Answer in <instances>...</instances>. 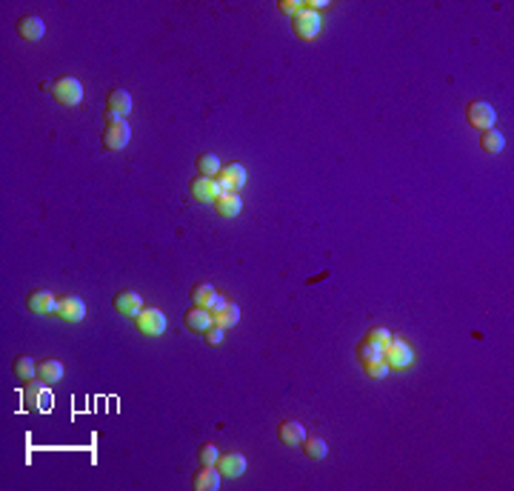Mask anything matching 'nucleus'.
I'll use <instances>...</instances> for the list:
<instances>
[{
    "label": "nucleus",
    "mask_w": 514,
    "mask_h": 491,
    "mask_svg": "<svg viewBox=\"0 0 514 491\" xmlns=\"http://www.w3.org/2000/svg\"><path fill=\"white\" fill-rule=\"evenodd\" d=\"M100 140H103V149L120 152V149L128 146V140H132V126H128L123 117H109L106 129L100 131Z\"/></svg>",
    "instance_id": "1"
},
{
    "label": "nucleus",
    "mask_w": 514,
    "mask_h": 491,
    "mask_svg": "<svg viewBox=\"0 0 514 491\" xmlns=\"http://www.w3.org/2000/svg\"><path fill=\"white\" fill-rule=\"evenodd\" d=\"M52 95L60 106H80L83 103V83L72 74L52 80Z\"/></svg>",
    "instance_id": "2"
},
{
    "label": "nucleus",
    "mask_w": 514,
    "mask_h": 491,
    "mask_svg": "<svg viewBox=\"0 0 514 491\" xmlns=\"http://www.w3.org/2000/svg\"><path fill=\"white\" fill-rule=\"evenodd\" d=\"M383 360L389 363V369L403 372V369H409L414 363V351H411V346L406 340L395 337V340H389V343L383 346Z\"/></svg>",
    "instance_id": "3"
},
{
    "label": "nucleus",
    "mask_w": 514,
    "mask_h": 491,
    "mask_svg": "<svg viewBox=\"0 0 514 491\" xmlns=\"http://www.w3.org/2000/svg\"><path fill=\"white\" fill-rule=\"evenodd\" d=\"M466 120H468V126H475V129L486 131V129H494L497 112H494V106H492L489 100H471V103L466 106Z\"/></svg>",
    "instance_id": "4"
},
{
    "label": "nucleus",
    "mask_w": 514,
    "mask_h": 491,
    "mask_svg": "<svg viewBox=\"0 0 514 491\" xmlns=\"http://www.w3.org/2000/svg\"><path fill=\"white\" fill-rule=\"evenodd\" d=\"M320 26H323V18L312 9H303L291 18V32L300 37V40H315L320 34Z\"/></svg>",
    "instance_id": "5"
},
{
    "label": "nucleus",
    "mask_w": 514,
    "mask_h": 491,
    "mask_svg": "<svg viewBox=\"0 0 514 491\" xmlns=\"http://www.w3.org/2000/svg\"><path fill=\"white\" fill-rule=\"evenodd\" d=\"M166 315L160 308H140V315L135 317V326H138V332L140 334H146V337H160L163 332H166Z\"/></svg>",
    "instance_id": "6"
},
{
    "label": "nucleus",
    "mask_w": 514,
    "mask_h": 491,
    "mask_svg": "<svg viewBox=\"0 0 514 491\" xmlns=\"http://www.w3.org/2000/svg\"><path fill=\"white\" fill-rule=\"evenodd\" d=\"M55 315L63 323H80L86 317V303L80 297H74V294H63V297H58V311H55Z\"/></svg>",
    "instance_id": "7"
},
{
    "label": "nucleus",
    "mask_w": 514,
    "mask_h": 491,
    "mask_svg": "<svg viewBox=\"0 0 514 491\" xmlns=\"http://www.w3.org/2000/svg\"><path fill=\"white\" fill-rule=\"evenodd\" d=\"M218 177H220V181H218L220 195H223V192H237V189H243V186H246V169H243L240 163H229V166H223Z\"/></svg>",
    "instance_id": "8"
},
{
    "label": "nucleus",
    "mask_w": 514,
    "mask_h": 491,
    "mask_svg": "<svg viewBox=\"0 0 514 491\" xmlns=\"http://www.w3.org/2000/svg\"><path fill=\"white\" fill-rule=\"evenodd\" d=\"M132 112V95L126 92V89H112V92L106 95V117H123Z\"/></svg>",
    "instance_id": "9"
},
{
    "label": "nucleus",
    "mask_w": 514,
    "mask_h": 491,
    "mask_svg": "<svg viewBox=\"0 0 514 491\" xmlns=\"http://www.w3.org/2000/svg\"><path fill=\"white\" fill-rule=\"evenodd\" d=\"M189 195H192V200H197V203H214L218 200V195H220V189H218V181H211V177H195V181L189 183Z\"/></svg>",
    "instance_id": "10"
},
{
    "label": "nucleus",
    "mask_w": 514,
    "mask_h": 491,
    "mask_svg": "<svg viewBox=\"0 0 514 491\" xmlns=\"http://www.w3.org/2000/svg\"><path fill=\"white\" fill-rule=\"evenodd\" d=\"M26 306H29L32 315H43V317H46V315H55V311H58V297L52 292L37 289V292H32L26 297Z\"/></svg>",
    "instance_id": "11"
},
{
    "label": "nucleus",
    "mask_w": 514,
    "mask_h": 491,
    "mask_svg": "<svg viewBox=\"0 0 514 491\" xmlns=\"http://www.w3.org/2000/svg\"><path fill=\"white\" fill-rule=\"evenodd\" d=\"M23 397H26V403L32 406V409H37V412H43L46 414L52 406H55V397H52V391L46 388V383L43 386H26V391H23Z\"/></svg>",
    "instance_id": "12"
},
{
    "label": "nucleus",
    "mask_w": 514,
    "mask_h": 491,
    "mask_svg": "<svg viewBox=\"0 0 514 491\" xmlns=\"http://www.w3.org/2000/svg\"><path fill=\"white\" fill-rule=\"evenodd\" d=\"M112 306H114L117 315L138 317V315H140V308H143V300H140V294H138V292H117V294H114V300H112Z\"/></svg>",
    "instance_id": "13"
},
{
    "label": "nucleus",
    "mask_w": 514,
    "mask_h": 491,
    "mask_svg": "<svg viewBox=\"0 0 514 491\" xmlns=\"http://www.w3.org/2000/svg\"><path fill=\"white\" fill-rule=\"evenodd\" d=\"M277 440L283 445H303L306 440V426L297 423V420H280L277 426Z\"/></svg>",
    "instance_id": "14"
},
{
    "label": "nucleus",
    "mask_w": 514,
    "mask_h": 491,
    "mask_svg": "<svg viewBox=\"0 0 514 491\" xmlns=\"http://www.w3.org/2000/svg\"><path fill=\"white\" fill-rule=\"evenodd\" d=\"M218 471L223 477H243L246 474V457L240 452H220L218 457Z\"/></svg>",
    "instance_id": "15"
},
{
    "label": "nucleus",
    "mask_w": 514,
    "mask_h": 491,
    "mask_svg": "<svg viewBox=\"0 0 514 491\" xmlns=\"http://www.w3.org/2000/svg\"><path fill=\"white\" fill-rule=\"evenodd\" d=\"M211 206H214V211H218L220 217H226V220H232V217H237V214L243 211V200L237 197V192H223V195H218V200H214Z\"/></svg>",
    "instance_id": "16"
},
{
    "label": "nucleus",
    "mask_w": 514,
    "mask_h": 491,
    "mask_svg": "<svg viewBox=\"0 0 514 491\" xmlns=\"http://www.w3.org/2000/svg\"><path fill=\"white\" fill-rule=\"evenodd\" d=\"M220 471H218V466H203L197 474H195V480H192V485L197 488V491H218L220 488Z\"/></svg>",
    "instance_id": "17"
},
{
    "label": "nucleus",
    "mask_w": 514,
    "mask_h": 491,
    "mask_svg": "<svg viewBox=\"0 0 514 491\" xmlns=\"http://www.w3.org/2000/svg\"><path fill=\"white\" fill-rule=\"evenodd\" d=\"M63 377V363L58 357H43L37 360V380L40 383H58Z\"/></svg>",
    "instance_id": "18"
},
{
    "label": "nucleus",
    "mask_w": 514,
    "mask_h": 491,
    "mask_svg": "<svg viewBox=\"0 0 514 491\" xmlns=\"http://www.w3.org/2000/svg\"><path fill=\"white\" fill-rule=\"evenodd\" d=\"M43 32H46V26H43V20L37 18V15H23V18H18V34L23 37V40H40L43 37Z\"/></svg>",
    "instance_id": "19"
},
{
    "label": "nucleus",
    "mask_w": 514,
    "mask_h": 491,
    "mask_svg": "<svg viewBox=\"0 0 514 491\" xmlns=\"http://www.w3.org/2000/svg\"><path fill=\"white\" fill-rule=\"evenodd\" d=\"M183 320H186V326H189L192 332H200V334L214 323V320H211V311H209V308H203V306H192V308L186 311V317H183Z\"/></svg>",
    "instance_id": "20"
},
{
    "label": "nucleus",
    "mask_w": 514,
    "mask_h": 491,
    "mask_svg": "<svg viewBox=\"0 0 514 491\" xmlns=\"http://www.w3.org/2000/svg\"><path fill=\"white\" fill-rule=\"evenodd\" d=\"M12 372H15V377H18V380H23V383H32V380L37 377V363L32 360V357L20 354V357H15Z\"/></svg>",
    "instance_id": "21"
},
{
    "label": "nucleus",
    "mask_w": 514,
    "mask_h": 491,
    "mask_svg": "<svg viewBox=\"0 0 514 491\" xmlns=\"http://www.w3.org/2000/svg\"><path fill=\"white\" fill-rule=\"evenodd\" d=\"M197 174H203V177H218L220 174V169H223V163H220V157L218 155H211V152H203L200 157H197Z\"/></svg>",
    "instance_id": "22"
},
{
    "label": "nucleus",
    "mask_w": 514,
    "mask_h": 491,
    "mask_svg": "<svg viewBox=\"0 0 514 491\" xmlns=\"http://www.w3.org/2000/svg\"><path fill=\"white\" fill-rule=\"evenodd\" d=\"M503 146H506V138L500 135V131H494V129L480 131V149H483L486 155H500Z\"/></svg>",
    "instance_id": "23"
},
{
    "label": "nucleus",
    "mask_w": 514,
    "mask_h": 491,
    "mask_svg": "<svg viewBox=\"0 0 514 491\" xmlns=\"http://www.w3.org/2000/svg\"><path fill=\"white\" fill-rule=\"evenodd\" d=\"M211 320L218 323V326H235L237 320H240V308L235 306V303H223L218 311H211Z\"/></svg>",
    "instance_id": "24"
},
{
    "label": "nucleus",
    "mask_w": 514,
    "mask_h": 491,
    "mask_svg": "<svg viewBox=\"0 0 514 491\" xmlns=\"http://www.w3.org/2000/svg\"><path fill=\"white\" fill-rule=\"evenodd\" d=\"M189 294H192V306H203V308H209L214 303V297H218L211 283H195Z\"/></svg>",
    "instance_id": "25"
},
{
    "label": "nucleus",
    "mask_w": 514,
    "mask_h": 491,
    "mask_svg": "<svg viewBox=\"0 0 514 491\" xmlns=\"http://www.w3.org/2000/svg\"><path fill=\"white\" fill-rule=\"evenodd\" d=\"M303 454L309 460H323L329 454V443L323 437H306L303 440Z\"/></svg>",
    "instance_id": "26"
},
{
    "label": "nucleus",
    "mask_w": 514,
    "mask_h": 491,
    "mask_svg": "<svg viewBox=\"0 0 514 491\" xmlns=\"http://www.w3.org/2000/svg\"><path fill=\"white\" fill-rule=\"evenodd\" d=\"M357 357H360V363H366V360H380V357H383V346L363 337V343L357 346Z\"/></svg>",
    "instance_id": "27"
},
{
    "label": "nucleus",
    "mask_w": 514,
    "mask_h": 491,
    "mask_svg": "<svg viewBox=\"0 0 514 491\" xmlns=\"http://www.w3.org/2000/svg\"><path fill=\"white\" fill-rule=\"evenodd\" d=\"M197 457H200V466H218L220 449H218L214 443H203V445H200V452H197Z\"/></svg>",
    "instance_id": "28"
},
{
    "label": "nucleus",
    "mask_w": 514,
    "mask_h": 491,
    "mask_svg": "<svg viewBox=\"0 0 514 491\" xmlns=\"http://www.w3.org/2000/svg\"><path fill=\"white\" fill-rule=\"evenodd\" d=\"M363 372H366L369 377H374V380H383L386 374H389V363H386L383 357H380V360H366V363H363Z\"/></svg>",
    "instance_id": "29"
},
{
    "label": "nucleus",
    "mask_w": 514,
    "mask_h": 491,
    "mask_svg": "<svg viewBox=\"0 0 514 491\" xmlns=\"http://www.w3.org/2000/svg\"><path fill=\"white\" fill-rule=\"evenodd\" d=\"M277 9H280L283 15H289V18H294L297 12H303V9H306V4H303V0H280Z\"/></svg>",
    "instance_id": "30"
},
{
    "label": "nucleus",
    "mask_w": 514,
    "mask_h": 491,
    "mask_svg": "<svg viewBox=\"0 0 514 491\" xmlns=\"http://www.w3.org/2000/svg\"><path fill=\"white\" fill-rule=\"evenodd\" d=\"M203 340L209 343V346H220L223 343V326H218V323H211L206 332H203Z\"/></svg>",
    "instance_id": "31"
},
{
    "label": "nucleus",
    "mask_w": 514,
    "mask_h": 491,
    "mask_svg": "<svg viewBox=\"0 0 514 491\" xmlns=\"http://www.w3.org/2000/svg\"><path fill=\"white\" fill-rule=\"evenodd\" d=\"M366 340H374V343L386 346V343L392 340V334H389V329H383V326H374V329H369V332H366Z\"/></svg>",
    "instance_id": "32"
}]
</instances>
